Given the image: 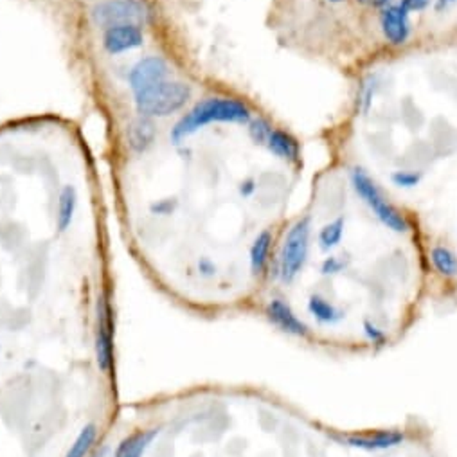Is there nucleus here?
Segmentation results:
<instances>
[{
  "mask_svg": "<svg viewBox=\"0 0 457 457\" xmlns=\"http://www.w3.org/2000/svg\"><path fill=\"white\" fill-rule=\"evenodd\" d=\"M248 119H251V112L243 103L236 99L211 98L199 103L188 116L180 119L173 131V137L175 141L184 139L188 135L195 134L199 128L211 123H247Z\"/></svg>",
  "mask_w": 457,
  "mask_h": 457,
  "instance_id": "1",
  "label": "nucleus"
},
{
  "mask_svg": "<svg viewBox=\"0 0 457 457\" xmlns=\"http://www.w3.org/2000/svg\"><path fill=\"white\" fill-rule=\"evenodd\" d=\"M135 96V105L144 116H159L164 117L169 114L176 112L188 103L191 90L186 83L180 81H166L157 83L150 89L137 92Z\"/></svg>",
  "mask_w": 457,
  "mask_h": 457,
  "instance_id": "2",
  "label": "nucleus"
},
{
  "mask_svg": "<svg viewBox=\"0 0 457 457\" xmlns=\"http://www.w3.org/2000/svg\"><path fill=\"white\" fill-rule=\"evenodd\" d=\"M310 233L311 220L304 216L297 220L286 234L285 241H283L281 258H279V273H281V279L285 283L293 281L306 263L308 248H310Z\"/></svg>",
  "mask_w": 457,
  "mask_h": 457,
  "instance_id": "3",
  "label": "nucleus"
},
{
  "mask_svg": "<svg viewBox=\"0 0 457 457\" xmlns=\"http://www.w3.org/2000/svg\"><path fill=\"white\" fill-rule=\"evenodd\" d=\"M150 19V8L143 0H105L92 9V20L103 29L117 26H143Z\"/></svg>",
  "mask_w": 457,
  "mask_h": 457,
  "instance_id": "4",
  "label": "nucleus"
},
{
  "mask_svg": "<svg viewBox=\"0 0 457 457\" xmlns=\"http://www.w3.org/2000/svg\"><path fill=\"white\" fill-rule=\"evenodd\" d=\"M169 74V67L162 58L150 56L144 58L143 61L135 65L134 71L130 72V85L134 94L143 92V90L150 89V86L157 85V83L166 81Z\"/></svg>",
  "mask_w": 457,
  "mask_h": 457,
  "instance_id": "5",
  "label": "nucleus"
},
{
  "mask_svg": "<svg viewBox=\"0 0 457 457\" xmlns=\"http://www.w3.org/2000/svg\"><path fill=\"white\" fill-rule=\"evenodd\" d=\"M96 360L103 373H109L114 363L112 351V323H110V308L105 301L98 303V331H96Z\"/></svg>",
  "mask_w": 457,
  "mask_h": 457,
  "instance_id": "6",
  "label": "nucleus"
},
{
  "mask_svg": "<svg viewBox=\"0 0 457 457\" xmlns=\"http://www.w3.org/2000/svg\"><path fill=\"white\" fill-rule=\"evenodd\" d=\"M141 44H143V33H141L139 26L110 27V29L105 31V36H103V47L110 54L128 53V51H134L135 47H139Z\"/></svg>",
  "mask_w": 457,
  "mask_h": 457,
  "instance_id": "7",
  "label": "nucleus"
},
{
  "mask_svg": "<svg viewBox=\"0 0 457 457\" xmlns=\"http://www.w3.org/2000/svg\"><path fill=\"white\" fill-rule=\"evenodd\" d=\"M266 315L278 328H281L285 333L297 335V337H304L308 333L306 324L293 313L288 303L283 299H272L266 306Z\"/></svg>",
  "mask_w": 457,
  "mask_h": 457,
  "instance_id": "8",
  "label": "nucleus"
},
{
  "mask_svg": "<svg viewBox=\"0 0 457 457\" xmlns=\"http://www.w3.org/2000/svg\"><path fill=\"white\" fill-rule=\"evenodd\" d=\"M382 29L387 40L394 45H401L407 41L411 34V22H408L407 9H391L382 11Z\"/></svg>",
  "mask_w": 457,
  "mask_h": 457,
  "instance_id": "9",
  "label": "nucleus"
},
{
  "mask_svg": "<svg viewBox=\"0 0 457 457\" xmlns=\"http://www.w3.org/2000/svg\"><path fill=\"white\" fill-rule=\"evenodd\" d=\"M405 436L396 431H382L376 432L375 436H349L346 441L348 445L355 446V448L363 450H386L393 448V446L403 443Z\"/></svg>",
  "mask_w": 457,
  "mask_h": 457,
  "instance_id": "10",
  "label": "nucleus"
},
{
  "mask_svg": "<svg viewBox=\"0 0 457 457\" xmlns=\"http://www.w3.org/2000/svg\"><path fill=\"white\" fill-rule=\"evenodd\" d=\"M159 436V428H150V431H139L135 434L128 436L119 446L116 448L114 457H143L148 446L154 443V439Z\"/></svg>",
  "mask_w": 457,
  "mask_h": 457,
  "instance_id": "11",
  "label": "nucleus"
},
{
  "mask_svg": "<svg viewBox=\"0 0 457 457\" xmlns=\"http://www.w3.org/2000/svg\"><path fill=\"white\" fill-rule=\"evenodd\" d=\"M266 146H268L270 151H273L276 155L285 159V161L297 162V159H299V144L286 131L272 130L268 141H266Z\"/></svg>",
  "mask_w": 457,
  "mask_h": 457,
  "instance_id": "12",
  "label": "nucleus"
},
{
  "mask_svg": "<svg viewBox=\"0 0 457 457\" xmlns=\"http://www.w3.org/2000/svg\"><path fill=\"white\" fill-rule=\"evenodd\" d=\"M308 310L321 324H337L344 318V311L338 310L333 303H330L318 293H313L308 299Z\"/></svg>",
  "mask_w": 457,
  "mask_h": 457,
  "instance_id": "13",
  "label": "nucleus"
},
{
  "mask_svg": "<svg viewBox=\"0 0 457 457\" xmlns=\"http://www.w3.org/2000/svg\"><path fill=\"white\" fill-rule=\"evenodd\" d=\"M351 182H353V188H355V191L358 193L360 196H362L363 200H366V204H368L371 209H375L376 206H378L383 199L382 191L378 189V186L373 182L371 179L368 176V173L362 171V169H353L351 173Z\"/></svg>",
  "mask_w": 457,
  "mask_h": 457,
  "instance_id": "14",
  "label": "nucleus"
},
{
  "mask_svg": "<svg viewBox=\"0 0 457 457\" xmlns=\"http://www.w3.org/2000/svg\"><path fill=\"white\" fill-rule=\"evenodd\" d=\"M373 211L376 213L378 220L382 221L386 227H389L391 231H394V233H405L408 228V224L407 220H405L403 214H401L393 204L387 202V200H382Z\"/></svg>",
  "mask_w": 457,
  "mask_h": 457,
  "instance_id": "15",
  "label": "nucleus"
},
{
  "mask_svg": "<svg viewBox=\"0 0 457 457\" xmlns=\"http://www.w3.org/2000/svg\"><path fill=\"white\" fill-rule=\"evenodd\" d=\"M128 141H130V146L134 150H146L151 144V141H154V126H151V123L144 119L134 121L128 126Z\"/></svg>",
  "mask_w": 457,
  "mask_h": 457,
  "instance_id": "16",
  "label": "nucleus"
},
{
  "mask_svg": "<svg viewBox=\"0 0 457 457\" xmlns=\"http://www.w3.org/2000/svg\"><path fill=\"white\" fill-rule=\"evenodd\" d=\"M431 261L432 265H434V268L438 270L441 276H445V278H453V276H457V258L450 248L441 247V245L434 247L431 251Z\"/></svg>",
  "mask_w": 457,
  "mask_h": 457,
  "instance_id": "17",
  "label": "nucleus"
},
{
  "mask_svg": "<svg viewBox=\"0 0 457 457\" xmlns=\"http://www.w3.org/2000/svg\"><path fill=\"white\" fill-rule=\"evenodd\" d=\"M270 243H272V234L268 231H263L258 238L254 240L251 248V268L252 273H259L265 266L266 258H268Z\"/></svg>",
  "mask_w": 457,
  "mask_h": 457,
  "instance_id": "18",
  "label": "nucleus"
},
{
  "mask_svg": "<svg viewBox=\"0 0 457 457\" xmlns=\"http://www.w3.org/2000/svg\"><path fill=\"white\" fill-rule=\"evenodd\" d=\"M342 236H344V218H337L331 224L324 225L318 233V245H321V251L328 252L331 248L337 247L341 243Z\"/></svg>",
  "mask_w": 457,
  "mask_h": 457,
  "instance_id": "19",
  "label": "nucleus"
},
{
  "mask_svg": "<svg viewBox=\"0 0 457 457\" xmlns=\"http://www.w3.org/2000/svg\"><path fill=\"white\" fill-rule=\"evenodd\" d=\"M96 436H98L96 425H86V427H83V431L79 432L78 438H76V441H74V445L69 448L67 456L65 457H86L89 450L92 448V445H94Z\"/></svg>",
  "mask_w": 457,
  "mask_h": 457,
  "instance_id": "20",
  "label": "nucleus"
},
{
  "mask_svg": "<svg viewBox=\"0 0 457 457\" xmlns=\"http://www.w3.org/2000/svg\"><path fill=\"white\" fill-rule=\"evenodd\" d=\"M76 211V193L71 188L64 189L60 195V202H58V225L61 231L71 225L72 216Z\"/></svg>",
  "mask_w": 457,
  "mask_h": 457,
  "instance_id": "21",
  "label": "nucleus"
},
{
  "mask_svg": "<svg viewBox=\"0 0 457 457\" xmlns=\"http://www.w3.org/2000/svg\"><path fill=\"white\" fill-rule=\"evenodd\" d=\"M391 180L394 182V186L398 188H405V189H411L414 186L420 184L421 180V173L416 171H408V169H403V171H394Z\"/></svg>",
  "mask_w": 457,
  "mask_h": 457,
  "instance_id": "22",
  "label": "nucleus"
},
{
  "mask_svg": "<svg viewBox=\"0 0 457 457\" xmlns=\"http://www.w3.org/2000/svg\"><path fill=\"white\" fill-rule=\"evenodd\" d=\"M270 134H272V128H270V124L266 123V121L258 119L251 124V137L256 141V143L266 144Z\"/></svg>",
  "mask_w": 457,
  "mask_h": 457,
  "instance_id": "23",
  "label": "nucleus"
},
{
  "mask_svg": "<svg viewBox=\"0 0 457 457\" xmlns=\"http://www.w3.org/2000/svg\"><path fill=\"white\" fill-rule=\"evenodd\" d=\"M363 335L373 342V344H383L387 341L386 331L380 330L376 324H373L371 321H363Z\"/></svg>",
  "mask_w": 457,
  "mask_h": 457,
  "instance_id": "24",
  "label": "nucleus"
},
{
  "mask_svg": "<svg viewBox=\"0 0 457 457\" xmlns=\"http://www.w3.org/2000/svg\"><path fill=\"white\" fill-rule=\"evenodd\" d=\"M344 266L346 263L342 261V259L335 258V256H330V258L324 259L323 266H321V272H323L324 276H330V273H338Z\"/></svg>",
  "mask_w": 457,
  "mask_h": 457,
  "instance_id": "25",
  "label": "nucleus"
},
{
  "mask_svg": "<svg viewBox=\"0 0 457 457\" xmlns=\"http://www.w3.org/2000/svg\"><path fill=\"white\" fill-rule=\"evenodd\" d=\"M375 4L378 6L382 11H391V9H407V0H375Z\"/></svg>",
  "mask_w": 457,
  "mask_h": 457,
  "instance_id": "26",
  "label": "nucleus"
},
{
  "mask_svg": "<svg viewBox=\"0 0 457 457\" xmlns=\"http://www.w3.org/2000/svg\"><path fill=\"white\" fill-rule=\"evenodd\" d=\"M456 4H457V0H436L434 9H436V13H443V11H446V9L453 8Z\"/></svg>",
  "mask_w": 457,
  "mask_h": 457,
  "instance_id": "27",
  "label": "nucleus"
},
{
  "mask_svg": "<svg viewBox=\"0 0 457 457\" xmlns=\"http://www.w3.org/2000/svg\"><path fill=\"white\" fill-rule=\"evenodd\" d=\"M431 4V0H407V9L411 11V9H425L427 6Z\"/></svg>",
  "mask_w": 457,
  "mask_h": 457,
  "instance_id": "28",
  "label": "nucleus"
},
{
  "mask_svg": "<svg viewBox=\"0 0 457 457\" xmlns=\"http://www.w3.org/2000/svg\"><path fill=\"white\" fill-rule=\"evenodd\" d=\"M200 270H202V272L206 273V276H211V273L214 272V265H211V263L207 261V259H202V261H200Z\"/></svg>",
  "mask_w": 457,
  "mask_h": 457,
  "instance_id": "29",
  "label": "nucleus"
},
{
  "mask_svg": "<svg viewBox=\"0 0 457 457\" xmlns=\"http://www.w3.org/2000/svg\"><path fill=\"white\" fill-rule=\"evenodd\" d=\"M252 191V184L251 182H248V184H245V188H241V193H243V195H248V193Z\"/></svg>",
  "mask_w": 457,
  "mask_h": 457,
  "instance_id": "30",
  "label": "nucleus"
},
{
  "mask_svg": "<svg viewBox=\"0 0 457 457\" xmlns=\"http://www.w3.org/2000/svg\"><path fill=\"white\" fill-rule=\"evenodd\" d=\"M105 453H106L105 450H101V452H96L94 456H92V457H105Z\"/></svg>",
  "mask_w": 457,
  "mask_h": 457,
  "instance_id": "31",
  "label": "nucleus"
},
{
  "mask_svg": "<svg viewBox=\"0 0 457 457\" xmlns=\"http://www.w3.org/2000/svg\"><path fill=\"white\" fill-rule=\"evenodd\" d=\"M328 2H333V4H338V2H344V0H328Z\"/></svg>",
  "mask_w": 457,
  "mask_h": 457,
  "instance_id": "32",
  "label": "nucleus"
},
{
  "mask_svg": "<svg viewBox=\"0 0 457 457\" xmlns=\"http://www.w3.org/2000/svg\"><path fill=\"white\" fill-rule=\"evenodd\" d=\"M360 2H375V0H360Z\"/></svg>",
  "mask_w": 457,
  "mask_h": 457,
  "instance_id": "33",
  "label": "nucleus"
}]
</instances>
